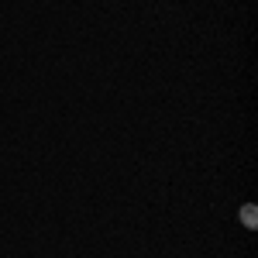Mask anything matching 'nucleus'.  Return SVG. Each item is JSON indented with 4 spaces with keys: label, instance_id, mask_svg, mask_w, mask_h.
<instances>
[{
    "label": "nucleus",
    "instance_id": "nucleus-1",
    "mask_svg": "<svg viewBox=\"0 0 258 258\" xmlns=\"http://www.w3.org/2000/svg\"><path fill=\"white\" fill-rule=\"evenodd\" d=\"M241 224L251 227V231L258 227V207H255V203H244V207H241Z\"/></svg>",
    "mask_w": 258,
    "mask_h": 258
}]
</instances>
